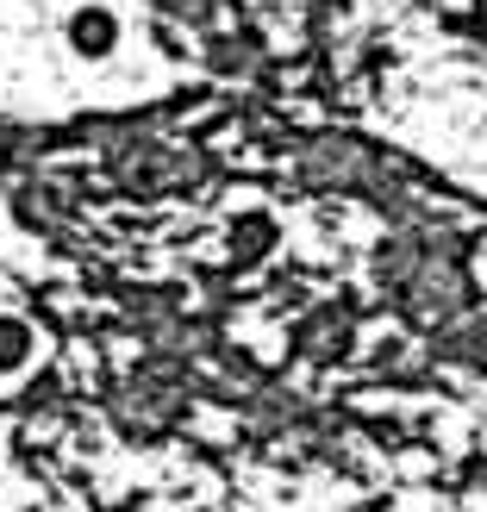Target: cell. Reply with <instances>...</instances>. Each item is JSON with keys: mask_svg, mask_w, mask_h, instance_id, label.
I'll return each instance as SVG.
<instances>
[{"mask_svg": "<svg viewBox=\"0 0 487 512\" xmlns=\"http://www.w3.org/2000/svg\"><path fill=\"white\" fill-rule=\"evenodd\" d=\"M69 38H75V50H88V57H100V50L113 44V19L107 13H75V25H69Z\"/></svg>", "mask_w": 487, "mask_h": 512, "instance_id": "obj_1", "label": "cell"}, {"mask_svg": "<svg viewBox=\"0 0 487 512\" xmlns=\"http://www.w3.org/2000/svg\"><path fill=\"white\" fill-rule=\"evenodd\" d=\"M19 356H25V331L19 325H0V369H13Z\"/></svg>", "mask_w": 487, "mask_h": 512, "instance_id": "obj_2", "label": "cell"}]
</instances>
